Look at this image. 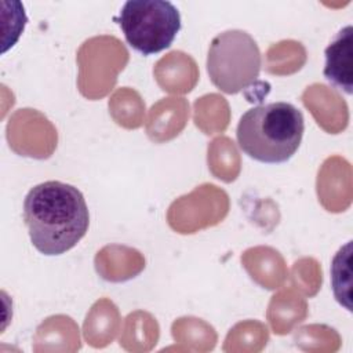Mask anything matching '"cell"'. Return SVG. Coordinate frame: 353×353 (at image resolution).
Instances as JSON below:
<instances>
[{
  "label": "cell",
  "mask_w": 353,
  "mask_h": 353,
  "mask_svg": "<svg viewBox=\"0 0 353 353\" xmlns=\"http://www.w3.org/2000/svg\"><path fill=\"white\" fill-rule=\"evenodd\" d=\"M23 221L39 252L61 255L85 236L90 212L83 193L76 186L46 181L28 192L23 200Z\"/></svg>",
  "instance_id": "1"
},
{
  "label": "cell",
  "mask_w": 353,
  "mask_h": 353,
  "mask_svg": "<svg viewBox=\"0 0 353 353\" xmlns=\"http://www.w3.org/2000/svg\"><path fill=\"white\" fill-rule=\"evenodd\" d=\"M305 131L302 112L288 102L261 103L239 120L236 138L248 157L266 164L288 161L298 150Z\"/></svg>",
  "instance_id": "2"
},
{
  "label": "cell",
  "mask_w": 353,
  "mask_h": 353,
  "mask_svg": "<svg viewBox=\"0 0 353 353\" xmlns=\"http://www.w3.org/2000/svg\"><path fill=\"white\" fill-rule=\"evenodd\" d=\"M262 65L256 41L244 30L216 34L208 48L207 72L211 83L225 94H237L259 77Z\"/></svg>",
  "instance_id": "3"
},
{
  "label": "cell",
  "mask_w": 353,
  "mask_h": 353,
  "mask_svg": "<svg viewBox=\"0 0 353 353\" xmlns=\"http://www.w3.org/2000/svg\"><path fill=\"white\" fill-rule=\"evenodd\" d=\"M117 22L127 43L142 55L168 48L181 30V14L167 0H128Z\"/></svg>",
  "instance_id": "4"
},
{
  "label": "cell",
  "mask_w": 353,
  "mask_h": 353,
  "mask_svg": "<svg viewBox=\"0 0 353 353\" xmlns=\"http://www.w3.org/2000/svg\"><path fill=\"white\" fill-rule=\"evenodd\" d=\"M352 26L342 28L324 51L325 66L323 70L327 81L336 90L352 95L353 92V55H352Z\"/></svg>",
  "instance_id": "5"
},
{
  "label": "cell",
  "mask_w": 353,
  "mask_h": 353,
  "mask_svg": "<svg viewBox=\"0 0 353 353\" xmlns=\"http://www.w3.org/2000/svg\"><path fill=\"white\" fill-rule=\"evenodd\" d=\"M350 256L352 241H347L338 250L331 263V287L335 299L352 312L350 303Z\"/></svg>",
  "instance_id": "6"
}]
</instances>
